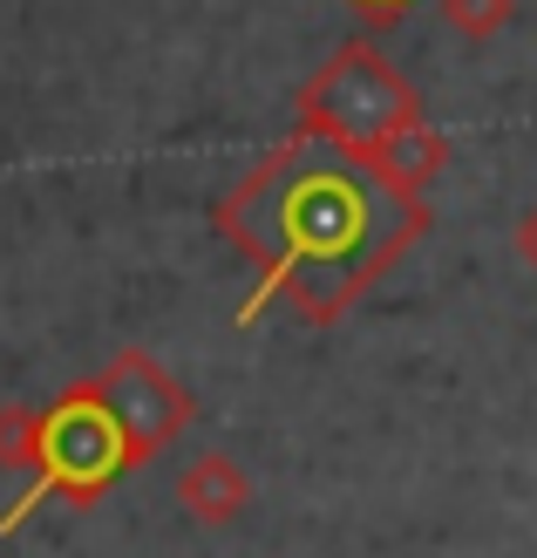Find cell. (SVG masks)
<instances>
[{"label": "cell", "mask_w": 537, "mask_h": 558, "mask_svg": "<svg viewBox=\"0 0 537 558\" xmlns=\"http://www.w3.org/2000/svg\"><path fill=\"white\" fill-rule=\"evenodd\" d=\"M218 239L252 266L239 327L293 314L333 327L429 239V198L388 191L354 150L293 130L211 205Z\"/></svg>", "instance_id": "obj_1"}, {"label": "cell", "mask_w": 537, "mask_h": 558, "mask_svg": "<svg viewBox=\"0 0 537 558\" xmlns=\"http://www.w3.org/2000/svg\"><path fill=\"white\" fill-rule=\"evenodd\" d=\"M130 442L117 429L109 402L96 396V381L82 375L69 381L62 396L41 409V442H35V470H27V490L0 511V538H14L41 505H62V511H96L117 477H130Z\"/></svg>", "instance_id": "obj_2"}, {"label": "cell", "mask_w": 537, "mask_h": 558, "mask_svg": "<svg viewBox=\"0 0 537 558\" xmlns=\"http://www.w3.org/2000/svg\"><path fill=\"white\" fill-rule=\"evenodd\" d=\"M293 117H300L293 130H306V136H327L341 150H367L388 130L422 123V89L367 35H354L300 82Z\"/></svg>", "instance_id": "obj_3"}, {"label": "cell", "mask_w": 537, "mask_h": 558, "mask_svg": "<svg viewBox=\"0 0 537 558\" xmlns=\"http://www.w3.org/2000/svg\"><path fill=\"white\" fill-rule=\"evenodd\" d=\"M89 381H96V396L109 402V415H117V429H123V442H130V463H136V470L157 463V457L197 423L191 388L163 368V361H150L144 348H117Z\"/></svg>", "instance_id": "obj_4"}, {"label": "cell", "mask_w": 537, "mask_h": 558, "mask_svg": "<svg viewBox=\"0 0 537 558\" xmlns=\"http://www.w3.org/2000/svg\"><path fill=\"white\" fill-rule=\"evenodd\" d=\"M354 157H361L388 191H402V198H429L436 178L449 171V136L422 117V123H408V130H388L381 144H367V150H354Z\"/></svg>", "instance_id": "obj_5"}, {"label": "cell", "mask_w": 537, "mask_h": 558, "mask_svg": "<svg viewBox=\"0 0 537 558\" xmlns=\"http://www.w3.org/2000/svg\"><path fill=\"white\" fill-rule=\"evenodd\" d=\"M178 505L197 518V524H211V532H224V524H239L252 511V470L239 457H224V450H205V457H191L178 470Z\"/></svg>", "instance_id": "obj_6"}, {"label": "cell", "mask_w": 537, "mask_h": 558, "mask_svg": "<svg viewBox=\"0 0 537 558\" xmlns=\"http://www.w3.org/2000/svg\"><path fill=\"white\" fill-rule=\"evenodd\" d=\"M35 442H41V409L0 402V470L27 477V470H35Z\"/></svg>", "instance_id": "obj_7"}, {"label": "cell", "mask_w": 537, "mask_h": 558, "mask_svg": "<svg viewBox=\"0 0 537 558\" xmlns=\"http://www.w3.org/2000/svg\"><path fill=\"white\" fill-rule=\"evenodd\" d=\"M442 21L456 27L463 41H497L503 27L517 21V0H442Z\"/></svg>", "instance_id": "obj_8"}, {"label": "cell", "mask_w": 537, "mask_h": 558, "mask_svg": "<svg viewBox=\"0 0 537 558\" xmlns=\"http://www.w3.org/2000/svg\"><path fill=\"white\" fill-rule=\"evenodd\" d=\"M347 8H354L367 27H394V21H408V14H415V0H347Z\"/></svg>", "instance_id": "obj_9"}, {"label": "cell", "mask_w": 537, "mask_h": 558, "mask_svg": "<svg viewBox=\"0 0 537 558\" xmlns=\"http://www.w3.org/2000/svg\"><path fill=\"white\" fill-rule=\"evenodd\" d=\"M511 245H517V259H524V266L537 272V205H530V211L517 218V232H511Z\"/></svg>", "instance_id": "obj_10"}]
</instances>
